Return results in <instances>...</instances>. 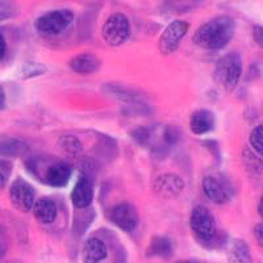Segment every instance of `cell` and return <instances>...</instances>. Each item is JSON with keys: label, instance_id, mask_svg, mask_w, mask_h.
Segmentation results:
<instances>
[{"label": "cell", "instance_id": "6da1fadb", "mask_svg": "<svg viewBox=\"0 0 263 263\" xmlns=\"http://www.w3.org/2000/svg\"><path fill=\"white\" fill-rule=\"evenodd\" d=\"M236 29V18L230 15H217L203 23L195 30L192 41L204 50H221L233 40Z\"/></svg>", "mask_w": 263, "mask_h": 263}, {"label": "cell", "instance_id": "7a4b0ae2", "mask_svg": "<svg viewBox=\"0 0 263 263\" xmlns=\"http://www.w3.org/2000/svg\"><path fill=\"white\" fill-rule=\"evenodd\" d=\"M25 167L33 177L53 189H63L69 184L74 167L67 161L48 162V158L30 157L25 162Z\"/></svg>", "mask_w": 263, "mask_h": 263}, {"label": "cell", "instance_id": "3957f363", "mask_svg": "<svg viewBox=\"0 0 263 263\" xmlns=\"http://www.w3.org/2000/svg\"><path fill=\"white\" fill-rule=\"evenodd\" d=\"M190 227L196 241L203 248L216 249L227 245V238L217 230L215 216L206 206L196 205L192 208Z\"/></svg>", "mask_w": 263, "mask_h": 263}, {"label": "cell", "instance_id": "277c9868", "mask_svg": "<svg viewBox=\"0 0 263 263\" xmlns=\"http://www.w3.org/2000/svg\"><path fill=\"white\" fill-rule=\"evenodd\" d=\"M243 74L242 55L238 51H229L217 61L213 71L215 82L228 93L238 87Z\"/></svg>", "mask_w": 263, "mask_h": 263}, {"label": "cell", "instance_id": "5b68a950", "mask_svg": "<svg viewBox=\"0 0 263 263\" xmlns=\"http://www.w3.org/2000/svg\"><path fill=\"white\" fill-rule=\"evenodd\" d=\"M74 11L70 8H58L39 16L34 20V29L44 37H57L69 29L74 21Z\"/></svg>", "mask_w": 263, "mask_h": 263}, {"label": "cell", "instance_id": "8992f818", "mask_svg": "<svg viewBox=\"0 0 263 263\" xmlns=\"http://www.w3.org/2000/svg\"><path fill=\"white\" fill-rule=\"evenodd\" d=\"M201 189L204 195L212 203L222 205L229 203L236 196V187L233 182L224 174H210L203 178Z\"/></svg>", "mask_w": 263, "mask_h": 263}, {"label": "cell", "instance_id": "52a82bcc", "mask_svg": "<svg viewBox=\"0 0 263 263\" xmlns=\"http://www.w3.org/2000/svg\"><path fill=\"white\" fill-rule=\"evenodd\" d=\"M130 36V21L128 16L123 12H115L107 17L102 27V37L107 45L117 46L124 45Z\"/></svg>", "mask_w": 263, "mask_h": 263}, {"label": "cell", "instance_id": "ba28073f", "mask_svg": "<svg viewBox=\"0 0 263 263\" xmlns=\"http://www.w3.org/2000/svg\"><path fill=\"white\" fill-rule=\"evenodd\" d=\"M189 30L190 24L187 21L182 20V18L171 21L170 24L164 28L158 40V49L161 54L170 55V54L175 53Z\"/></svg>", "mask_w": 263, "mask_h": 263}, {"label": "cell", "instance_id": "9c48e42d", "mask_svg": "<svg viewBox=\"0 0 263 263\" xmlns=\"http://www.w3.org/2000/svg\"><path fill=\"white\" fill-rule=\"evenodd\" d=\"M108 217L112 224L126 233L135 232L136 228L140 224V215H138L137 208L128 201H123L112 206L108 213Z\"/></svg>", "mask_w": 263, "mask_h": 263}, {"label": "cell", "instance_id": "30bf717a", "mask_svg": "<svg viewBox=\"0 0 263 263\" xmlns=\"http://www.w3.org/2000/svg\"><path fill=\"white\" fill-rule=\"evenodd\" d=\"M9 200L13 208L23 213L32 211L36 201V191L33 185L23 178H17L9 187Z\"/></svg>", "mask_w": 263, "mask_h": 263}, {"label": "cell", "instance_id": "8fae6325", "mask_svg": "<svg viewBox=\"0 0 263 263\" xmlns=\"http://www.w3.org/2000/svg\"><path fill=\"white\" fill-rule=\"evenodd\" d=\"M72 205L77 210H87L93 200V179L90 173L81 171L71 195H70Z\"/></svg>", "mask_w": 263, "mask_h": 263}, {"label": "cell", "instance_id": "7c38bea8", "mask_svg": "<svg viewBox=\"0 0 263 263\" xmlns=\"http://www.w3.org/2000/svg\"><path fill=\"white\" fill-rule=\"evenodd\" d=\"M185 183L178 174L166 173L156 178L153 183V191L163 199H173L184 191Z\"/></svg>", "mask_w": 263, "mask_h": 263}, {"label": "cell", "instance_id": "4fadbf2b", "mask_svg": "<svg viewBox=\"0 0 263 263\" xmlns=\"http://www.w3.org/2000/svg\"><path fill=\"white\" fill-rule=\"evenodd\" d=\"M102 90L105 95L111 96V98L116 99L119 102L126 103L129 105L146 104V98H145L144 93L135 90V88L124 86V84L105 83Z\"/></svg>", "mask_w": 263, "mask_h": 263}, {"label": "cell", "instance_id": "5bb4252c", "mask_svg": "<svg viewBox=\"0 0 263 263\" xmlns=\"http://www.w3.org/2000/svg\"><path fill=\"white\" fill-rule=\"evenodd\" d=\"M215 128L216 116L210 109H196L190 117V129L195 136H205L215 130Z\"/></svg>", "mask_w": 263, "mask_h": 263}, {"label": "cell", "instance_id": "9a60e30c", "mask_svg": "<svg viewBox=\"0 0 263 263\" xmlns=\"http://www.w3.org/2000/svg\"><path fill=\"white\" fill-rule=\"evenodd\" d=\"M67 66L70 67L72 72L79 75H91L98 71L102 66V61L96 57L95 54L86 51V53L74 55L71 60L67 62Z\"/></svg>", "mask_w": 263, "mask_h": 263}, {"label": "cell", "instance_id": "2e32d148", "mask_svg": "<svg viewBox=\"0 0 263 263\" xmlns=\"http://www.w3.org/2000/svg\"><path fill=\"white\" fill-rule=\"evenodd\" d=\"M32 211L37 221L44 225H50L57 220L58 208L55 201L51 197L44 196L36 199Z\"/></svg>", "mask_w": 263, "mask_h": 263}, {"label": "cell", "instance_id": "e0dca14e", "mask_svg": "<svg viewBox=\"0 0 263 263\" xmlns=\"http://www.w3.org/2000/svg\"><path fill=\"white\" fill-rule=\"evenodd\" d=\"M108 257V248L102 238L90 237L82 249L83 263H100Z\"/></svg>", "mask_w": 263, "mask_h": 263}, {"label": "cell", "instance_id": "ac0fdd59", "mask_svg": "<svg viewBox=\"0 0 263 263\" xmlns=\"http://www.w3.org/2000/svg\"><path fill=\"white\" fill-rule=\"evenodd\" d=\"M227 257L229 263H253L250 246L242 238H233L227 242Z\"/></svg>", "mask_w": 263, "mask_h": 263}, {"label": "cell", "instance_id": "d6986e66", "mask_svg": "<svg viewBox=\"0 0 263 263\" xmlns=\"http://www.w3.org/2000/svg\"><path fill=\"white\" fill-rule=\"evenodd\" d=\"M173 241L166 236H154L146 248V257L167 259L173 255Z\"/></svg>", "mask_w": 263, "mask_h": 263}, {"label": "cell", "instance_id": "ffe728a7", "mask_svg": "<svg viewBox=\"0 0 263 263\" xmlns=\"http://www.w3.org/2000/svg\"><path fill=\"white\" fill-rule=\"evenodd\" d=\"M29 152V145L21 138H6L0 141V157L17 158Z\"/></svg>", "mask_w": 263, "mask_h": 263}, {"label": "cell", "instance_id": "44dd1931", "mask_svg": "<svg viewBox=\"0 0 263 263\" xmlns=\"http://www.w3.org/2000/svg\"><path fill=\"white\" fill-rule=\"evenodd\" d=\"M57 145L61 152L66 157H70V158H78L79 156H82V153H83V145H82L81 140L77 136H60L57 140Z\"/></svg>", "mask_w": 263, "mask_h": 263}, {"label": "cell", "instance_id": "7402d4cb", "mask_svg": "<svg viewBox=\"0 0 263 263\" xmlns=\"http://www.w3.org/2000/svg\"><path fill=\"white\" fill-rule=\"evenodd\" d=\"M242 163L250 175H254V177L262 175V157L255 154L250 147L242 149Z\"/></svg>", "mask_w": 263, "mask_h": 263}, {"label": "cell", "instance_id": "603a6c76", "mask_svg": "<svg viewBox=\"0 0 263 263\" xmlns=\"http://www.w3.org/2000/svg\"><path fill=\"white\" fill-rule=\"evenodd\" d=\"M152 136H153L152 126L140 125L130 132V138L135 141V144H137L138 146L141 147H145V149L149 147L150 141H152Z\"/></svg>", "mask_w": 263, "mask_h": 263}, {"label": "cell", "instance_id": "cb8c5ba5", "mask_svg": "<svg viewBox=\"0 0 263 263\" xmlns=\"http://www.w3.org/2000/svg\"><path fill=\"white\" fill-rule=\"evenodd\" d=\"M48 71V67H46L44 63L41 62H27L23 65L20 70V77L23 79H32L37 78V77H41L45 72Z\"/></svg>", "mask_w": 263, "mask_h": 263}, {"label": "cell", "instance_id": "d4e9b609", "mask_svg": "<svg viewBox=\"0 0 263 263\" xmlns=\"http://www.w3.org/2000/svg\"><path fill=\"white\" fill-rule=\"evenodd\" d=\"M250 149L258 154V156L262 157L263 154V126L262 125H257L253 128L250 133Z\"/></svg>", "mask_w": 263, "mask_h": 263}, {"label": "cell", "instance_id": "484cf974", "mask_svg": "<svg viewBox=\"0 0 263 263\" xmlns=\"http://www.w3.org/2000/svg\"><path fill=\"white\" fill-rule=\"evenodd\" d=\"M20 13L18 6L11 2H0V21L16 17Z\"/></svg>", "mask_w": 263, "mask_h": 263}, {"label": "cell", "instance_id": "4316f807", "mask_svg": "<svg viewBox=\"0 0 263 263\" xmlns=\"http://www.w3.org/2000/svg\"><path fill=\"white\" fill-rule=\"evenodd\" d=\"M203 146L205 147L208 152L211 153V156L212 158L215 159L217 163H221V159H222V154H221V149H220V145H218L217 141L215 140H205L201 142Z\"/></svg>", "mask_w": 263, "mask_h": 263}, {"label": "cell", "instance_id": "83f0119b", "mask_svg": "<svg viewBox=\"0 0 263 263\" xmlns=\"http://www.w3.org/2000/svg\"><path fill=\"white\" fill-rule=\"evenodd\" d=\"M9 245H11V237H9L8 229L0 224V259L7 254Z\"/></svg>", "mask_w": 263, "mask_h": 263}, {"label": "cell", "instance_id": "f1b7e54d", "mask_svg": "<svg viewBox=\"0 0 263 263\" xmlns=\"http://www.w3.org/2000/svg\"><path fill=\"white\" fill-rule=\"evenodd\" d=\"M253 234H254V238H255V241L258 242V245L262 246V243H263V237H262L263 225H262V222H258V224H255L254 229H253Z\"/></svg>", "mask_w": 263, "mask_h": 263}, {"label": "cell", "instance_id": "f546056e", "mask_svg": "<svg viewBox=\"0 0 263 263\" xmlns=\"http://www.w3.org/2000/svg\"><path fill=\"white\" fill-rule=\"evenodd\" d=\"M253 39L257 45L262 46V25L257 24L253 27Z\"/></svg>", "mask_w": 263, "mask_h": 263}, {"label": "cell", "instance_id": "4dcf8cb0", "mask_svg": "<svg viewBox=\"0 0 263 263\" xmlns=\"http://www.w3.org/2000/svg\"><path fill=\"white\" fill-rule=\"evenodd\" d=\"M6 51H7V42L4 36L0 33V61L3 60L4 55H6Z\"/></svg>", "mask_w": 263, "mask_h": 263}, {"label": "cell", "instance_id": "1f68e13d", "mask_svg": "<svg viewBox=\"0 0 263 263\" xmlns=\"http://www.w3.org/2000/svg\"><path fill=\"white\" fill-rule=\"evenodd\" d=\"M6 107H7V96L3 90V87L0 86V111L6 109Z\"/></svg>", "mask_w": 263, "mask_h": 263}, {"label": "cell", "instance_id": "d6a6232c", "mask_svg": "<svg viewBox=\"0 0 263 263\" xmlns=\"http://www.w3.org/2000/svg\"><path fill=\"white\" fill-rule=\"evenodd\" d=\"M7 180H8V179L6 178V175H4V174L0 171V190H3L4 187H6Z\"/></svg>", "mask_w": 263, "mask_h": 263}, {"label": "cell", "instance_id": "836d02e7", "mask_svg": "<svg viewBox=\"0 0 263 263\" xmlns=\"http://www.w3.org/2000/svg\"><path fill=\"white\" fill-rule=\"evenodd\" d=\"M174 263H203V262L199 259H180V260H175Z\"/></svg>", "mask_w": 263, "mask_h": 263}, {"label": "cell", "instance_id": "e575fe53", "mask_svg": "<svg viewBox=\"0 0 263 263\" xmlns=\"http://www.w3.org/2000/svg\"><path fill=\"white\" fill-rule=\"evenodd\" d=\"M262 204H263V200H262V197H260V199H259V203H258V213H259V216H262V215H263Z\"/></svg>", "mask_w": 263, "mask_h": 263}]
</instances>
